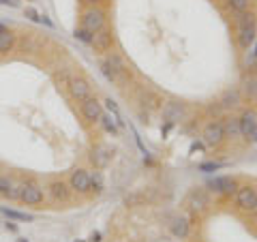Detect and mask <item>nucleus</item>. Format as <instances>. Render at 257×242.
Returning a JSON list of instances; mask_svg holds the SVG:
<instances>
[{"label":"nucleus","mask_w":257,"mask_h":242,"mask_svg":"<svg viewBox=\"0 0 257 242\" xmlns=\"http://www.w3.org/2000/svg\"><path fill=\"white\" fill-rule=\"evenodd\" d=\"M255 19L253 15H244L240 13V19H238V43L240 47L249 50L251 45L255 43Z\"/></svg>","instance_id":"obj_1"},{"label":"nucleus","mask_w":257,"mask_h":242,"mask_svg":"<svg viewBox=\"0 0 257 242\" xmlns=\"http://www.w3.org/2000/svg\"><path fill=\"white\" fill-rule=\"evenodd\" d=\"M21 189H24V180L15 178L11 174H0V195L7 200H19Z\"/></svg>","instance_id":"obj_2"},{"label":"nucleus","mask_w":257,"mask_h":242,"mask_svg":"<svg viewBox=\"0 0 257 242\" xmlns=\"http://www.w3.org/2000/svg\"><path fill=\"white\" fill-rule=\"evenodd\" d=\"M45 200V193H43V186L35 180H24V189H21V197L19 202L26 204V206H39Z\"/></svg>","instance_id":"obj_3"},{"label":"nucleus","mask_w":257,"mask_h":242,"mask_svg":"<svg viewBox=\"0 0 257 242\" xmlns=\"http://www.w3.org/2000/svg\"><path fill=\"white\" fill-rule=\"evenodd\" d=\"M208 189L217 195H232V193L238 191V185L232 176H214V178L208 180Z\"/></svg>","instance_id":"obj_4"},{"label":"nucleus","mask_w":257,"mask_h":242,"mask_svg":"<svg viewBox=\"0 0 257 242\" xmlns=\"http://www.w3.org/2000/svg\"><path fill=\"white\" fill-rule=\"evenodd\" d=\"M105 26V13L101 9H96V7H92V9H88L84 13V18H82V28H86L88 32H99L101 28Z\"/></svg>","instance_id":"obj_5"},{"label":"nucleus","mask_w":257,"mask_h":242,"mask_svg":"<svg viewBox=\"0 0 257 242\" xmlns=\"http://www.w3.org/2000/svg\"><path fill=\"white\" fill-rule=\"evenodd\" d=\"M69 93H71V96L77 103H82V101L92 96V86L86 82L84 77H71V82H69Z\"/></svg>","instance_id":"obj_6"},{"label":"nucleus","mask_w":257,"mask_h":242,"mask_svg":"<svg viewBox=\"0 0 257 242\" xmlns=\"http://www.w3.org/2000/svg\"><path fill=\"white\" fill-rule=\"evenodd\" d=\"M236 204H238L240 210H253V206L257 204V191L253 186H240L236 191Z\"/></svg>","instance_id":"obj_7"},{"label":"nucleus","mask_w":257,"mask_h":242,"mask_svg":"<svg viewBox=\"0 0 257 242\" xmlns=\"http://www.w3.org/2000/svg\"><path fill=\"white\" fill-rule=\"evenodd\" d=\"M82 116L86 118V122H99L101 116H103V105L99 103V101L94 99V96H90V99L82 101Z\"/></svg>","instance_id":"obj_8"},{"label":"nucleus","mask_w":257,"mask_h":242,"mask_svg":"<svg viewBox=\"0 0 257 242\" xmlns=\"http://www.w3.org/2000/svg\"><path fill=\"white\" fill-rule=\"evenodd\" d=\"M225 139V133H223V122H210L203 129V142L206 146H219Z\"/></svg>","instance_id":"obj_9"},{"label":"nucleus","mask_w":257,"mask_h":242,"mask_svg":"<svg viewBox=\"0 0 257 242\" xmlns=\"http://www.w3.org/2000/svg\"><path fill=\"white\" fill-rule=\"evenodd\" d=\"M184 118V105L178 103V101H169V103L163 105V120L167 125H176Z\"/></svg>","instance_id":"obj_10"},{"label":"nucleus","mask_w":257,"mask_h":242,"mask_svg":"<svg viewBox=\"0 0 257 242\" xmlns=\"http://www.w3.org/2000/svg\"><path fill=\"white\" fill-rule=\"evenodd\" d=\"M69 186L77 193H88L90 191V174L86 169H75L69 180Z\"/></svg>","instance_id":"obj_11"},{"label":"nucleus","mask_w":257,"mask_h":242,"mask_svg":"<svg viewBox=\"0 0 257 242\" xmlns=\"http://www.w3.org/2000/svg\"><path fill=\"white\" fill-rule=\"evenodd\" d=\"M111 43H114L111 30L107 28V26H103L99 32H94V35H92V43H90V45H92L96 52H107L111 47Z\"/></svg>","instance_id":"obj_12"},{"label":"nucleus","mask_w":257,"mask_h":242,"mask_svg":"<svg viewBox=\"0 0 257 242\" xmlns=\"http://www.w3.org/2000/svg\"><path fill=\"white\" fill-rule=\"evenodd\" d=\"M208 204H210V200H208L206 191H202V189L191 191L189 197H186V206H189L193 212H203L208 208Z\"/></svg>","instance_id":"obj_13"},{"label":"nucleus","mask_w":257,"mask_h":242,"mask_svg":"<svg viewBox=\"0 0 257 242\" xmlns=\"http://www.w3.org/2000/svg\"><path fill=\"white\" fill-rule=\"evenodd\" d=\"M90 161L94 163V168H105L111 161V148L105 146V144H96L90 152Z\"/></svg>","instance_id":"obj_14"},{"label":"nucleus","mask_w":257,"mask_h":242,"mask_svg":"<svg viewBox=\"0 0 257 242\" xmlns=\"http://www.w3.org/2000/svg\"><path fill=\"white\" fill-rule=\"evenodd\" d=\"M242 94L249 101H257V75L255 73L244 75V79H242Z\"/></svg>","instance_id":"obj_15"},{"label":"nucleus","mask_w":257,"mask_h":242,"mask_svg":"<svg viewBox=\"0 0 257 242\" xmlns=\"http://www.w3.org/2000/svg\"><path fill=\"white\" fill-rule=\"evenodd\" d=\"M47 189H50V197L52 200H60V202H64L69 197V186L64 185L62 180H54L50 186H47Z\"/></svg>","instance_id":"obj_16"},{"label":"nucleus","mask_w":257,"mask_h":242,"mask_svg":"<svg viewBox=\"0 0 257 242\" xmlns=\"http://www.w3.org/2000/svg\"><path fill=\"white\" fill-rule=\"evenodd\" d=\"M255 122H257V116L253 114V112H244L242 118H240V133L249 139L251 135V131H253V127H255Z\"/></svg>","instance_id":"obj_17"},{"label":"nucleus","mask_w":257,"mask_h":242,"mask_svg":"<svg viewBox=\"0 0 257 242\" xmlns=\"http://www.w3.org/2000/svg\"><path fill=\"white\" fill-rule=\"evenodd\" d=\"M223 133H225V137H240L242 133H240V118H227V120L223 122Z\"/></svg>","instance_id":"obj_18"},{"label":"nucleus","mask_w":257,"mask_h":242,"mask_svg":"<svg viewBox=\"0 0 257 242\" xmlns=\"http://www.w3.org/2000/svg\"><path fill=\"white\" fill-rule=\"evenodd\" d=\"M189 221L186 219H182V217H178V219H174V223H171V234L176 236V238H186L189 236Z\"/></svg>","instance_id":"obj_19"},{"label":"nucleus","mask_w":257,"mask_h":242,"mask_svg":"<svg viewBox=\"0 0 257 242\" xmlns=\"http://www.w3.org/2000/svg\"><path fill=\"white\" fill-rule=\"evenodd\" d=\"M13 45H15V35L9 28H4L0 32V54H9L13 50Z\"/></svg>","instance_id":"obj_20"},{"label":"nucleus","mask_w":257,"mask_h":242,"mask_svg":"<svg viewBox=\"0 0 257 242\" xmlns=\"http://www.w3.org/2000/svg\"><path fill=\"white\" fill-rule=\"evenodd\" d=\"M105 60H107V64H110V67L118 73V77L122 79V75L127 73V67H125V62H122V58L118 56V54H110V56H107Z\"/></svg>","instance_id":"obj_21"},{"label":"nucleus","mask_w":257,"mask_h":242,"mask_svg":"<svg viewBox=\"0 0 257 242\" xmlns=\"http://www.w3.org/2000/svg\"><path fill=\"white\" fill-rule=\"evenodd\" d=\"M0 214H4L11 221H32V214H26V212H19V210H13V208H0Z\"/></svg>","instance_id":"obj_22"},{"label":"nucleus","mask_w":257,"mask_h":242,"mask_svg":"<svg viewBox=\"0 0 257 242\" xmlns=\"http://www.w3.org/2000/svg\"><path fill=\"white\" fill-rule=\"evenodd\" d=\"M99 122L103 125V129H105L107 133H110V135H114V137H116L118 133H120V127L116 125V120H114V116H111V114H103Z\"/></svg>","instance_id":"obj_23"},{"label":"nucleus","mask_w":257,"mask_h":242,"mask_svg":"<svg viewBox=\"0 0 257 242\" xmlns=\"http://www.w3.org/2000/svg\"><path fill=\"white\" fill-rule=\"evenodd\" d=\"M223 107H238L240 105V93H238V88H229L227 93L223 94Z\"/></svg>","instance_id":"obj_24"},{"label":"nucleus","mask_w":257,"mask_h":242,"mask_svg":"<svg viewBox=\"0 0 257 242\" xmlns=\"http://www.w3.org/2000/svg\"><path fill=\"white\" fill-rule=\"evenodd\" d=\"M105 189V185H103V176L99 174V171H94V174H90V191L94 193V195H101Z\"/></svg>","instance_id":"obj_25"},{"label":"nucleus","mask_w":257,"mask_h":242,"mask_svg":"<svg viewBox=\"0 0 257 242\" xmlns=\"http://www.w3.org/2000/svg\"><path fill=\"white\" fill-rule=\"evenodd\" d=\"M105 105H107V110H110V114L111 116H114V120H116V125L118 127H125V120H122V116H120V110H118V105L114 103V101H111V99H107L105 101Z\"/></svg>","instance_id":"obj_26"},{"label":"nucleus","mask_w":257,"mask_h":242,"mask_svg":"<svg viewBox=\"0 0 257 242\" xmlns=\"http://www.w3.org/2000/svg\"><path fill=\"white\" fill-rule=\"evenodd\" d=\"M101 73L105 75V79H107V82H111V84L120 82V77H118V73H116L114 69L110 67V64H107V60H103V62H101Z\"/></svg>","instance_id":"obj_27"},{"label":"nucleus","mask_w":257,"mask_h":242,"mask_svg":"<svg viewBox=\"0 0 257 242\" xmlns=\"http://www.w3.org/2000/svg\"><path fill=\"white\" fill-rule=\"evenodd\" d=\"M251 7V0H229V9L236 13H246Z\"/></svg>","instance_id":"obj_28"},{"label":"nucleus","mask_w":257,"mask_h":242,"mask_svg":"<svg viewBox=\"0 0 257 242\" xmlns=\"http://www.w3.org/2000/svg\"><path fill=\"white\" fill-rule=\"evenodd\" d=\"M73 37H75V39H77V41L86 43V45H90V43H92V32H88L86 28H82V26H79V28H75Z\"/></svg>","instance_id":"obj_29"},{"label":"nucleus","mask_w":257,"mask_h":242,"mask_svg":"<svg viewBox=\"0 0 257 242\" xmlns=\"http://www.w3.org/2000/svg\"><path fill=\"white\" fill-rule=\"evenodd\" d=\"M221 168H225V163H221V161H208V163H202L197 169L203 171V174H212V171H217Z\"/></svg>","instance_id":"obj_30"},{"label":"nucleus","mask_w":257,"mask_h":242,"mask_svg":"<svg viewBox=\"0 0 257 242\" xmlns=\"http://www.w3.org/2000/svg\"><path fill=\"white\" fill-rule=\"evenodd\" d=\"M24 15H26V18H28L30 21H37V24H41V15L37 13V11L32 9V7H26V9H24Z\"/></svg>","instance_id":"obj_31"},{"label":"nucleus","mask_w":257,"mask_h":242,"mask_svg":"<svg viewBox=\"0 0 257 242\" xmlns=\"http://www.w3.org/2000/svg\"><path fill=\"white\" fill-rule=\"evenodd\" d=\"M0 4H4V7H11V9H18L19 7V0H0Z\"/></svg>","instance_id":"obj_32"},{"label":"nucleus","mask_w":257,"mask_h":242,"mask_svg":"<svg viewBox=\"0 0 257 242\" xmlns=\"http://www.w3.org/2000/svg\"><path fill=\"white\" fill-rule=\"evenodd\" d=\"M86 242H101V232H92V234H90V238L86 240Z\"/></svg>","instance_id":"obj_33"},{"label":"nucleus","mask_w":257,"mask_h":242,"mask_svg":"<svg viewBox=\"0 0 257 242\" xmlns=\"http://www.w3.org/2000/svg\"><path fill=\"white\" fill-rule=\"evenodd\" d=\"M251 142H255L257 144V122H255V127H253V131H251V135H249Z\"/></svg>","instance_id":"obj_34"},{"label":"nucleus","mask_w":257,"mask_h":242,"mask_svg":"<svg viewBox=\"0 0 257 242\" xmlns=\"http://www.w3.org/2000/svg\"><path fill=\"white\" fill-rule=\"evenodd\" d=\"M171 127H174V125H167V122H165V127H163V129H161V135H163V137H165V135H167V133L171 131Z\"/></svg>","instance_id":"obj_35"},{"label":"nucleus","mask_w":257,"mask_h":242,"mask_svg":"<svg viewBox=\"0 0 257 242\" xmlns=\"http://www.w3.org/2000/svg\"><path fill=\"white\" fill-rule=\"evenodd\" d=\"M4 227H7L9 232H18V225H15V223H11V221H9V223H4Z\"/></svg>","instance_id":"obj_36"},{"label":"nucleus","mask_w":257,"mask_h":242,"mask_svg":"<svg viewBox=\"0 0 257 242\" xmlns=\"http://www.w3.org/2000/svg\"><path fill=\"white\" fill-rule=\"evenodd\" d=\"M86 4H90V7H96V4H101L103 2V0H84Z\"/></svg>","instance_id":"obj_37"},{"label":"nucleus","mask_w":257,"mask_h":242,"mask_svg":"<svg viewBox=\"0 0 257 242\" xmlns=\"http://www.w3.org/2000/svg\"><path fill=\"white\" fill-rule=\"evenodd\" d=\"M251 60H257V43H255V47H253V52H251Z\"/></svg>","instance_id":"obj_38"},{"label":"nucleus","mask_w":257,"mask_h":242,"mask_svg":"<svg viewBox=\"0 0 257 242\" xmlns=\"http://www.w3.org/2000/svg\"><path fill=\"white\" fill-rule=\"evenodd\" d=\"M195 150H202V144H193V146H191V152H195Z\"/></svg>","instance_id":"obj_39"},{"label":"nucleus","mask_w":257,"mask_h":242,"mask_svg":"<svg viewBox=\"0 0 257 242\" xmlns=\"http://www.w3.org/2000/svg\"><path fill=\"white\" fill-rule=\"evenodd\" d=\"M4 28H9V26H7V24H2V21H0V32H2Z\"/></svg>","instance_id":"obj_40"},{"label":"nucleus","mask_w":257,"mask_h":242,"mask_svg":"<svg viewBox=\"0 0 257 242\" xmlns=\"http://www.w3.org/2000/svg\"><path fill=\"white\" fill-rule=\"evenodd\" d=\"M15 242H28V240H26V238H18V240H15Z\"/></svg>","instance_id":"obj_41"},{"label":"nucleus","mask_w":257,"mask_h":242,"mask_svg":"<svg viewBox=\"0 0 257 242\" xmlns=\"http://www.w3.org/2000/svg\"><path fill=\"white\" fill-rule=\"evenodd\" d=\"M253 214H255V217H257V204H255V206H253Z\"/></svg>","instance_id":"obj_42"},{"label":"nucleus","mask_w":257,"mask_h":242,"mask_svg":"<svg viewBox=\"0 0 257 242\" xmlns=\"http://www.w3.org/2000/svg\"><path fill=\"white\" fill-rule=\"evenodd\" d=\"M73 242H86V240H73Z\"/></svg>","instance_id":"obj_43"}]
</instances>
